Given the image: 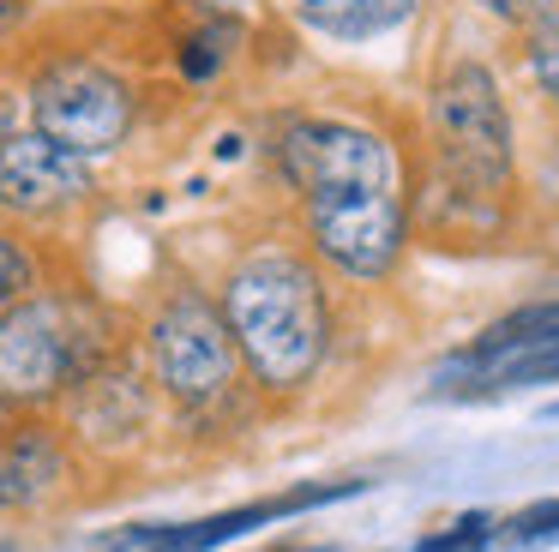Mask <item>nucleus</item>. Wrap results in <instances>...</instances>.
Here are the masks:
<instances>
[{"label":"nucleus","instance_id":"4be33fe9","mask_svg":"<svg viewBox=\"0 0 559 552\" xmlns=\"http://www.w3.org/2000/svg\"><path fill=\"white\" fill-rule=\"evenodd\" d=\"M25 19V0H0V24H19Z\"/></svg>","mask_w":559,"mask_h":552},{"label":"nucleus","instance_id":"1a4fd4ad","mask_svg":"<svg viewBox=\"0 0 559 552\" xmlns=\"http://www.w3.org/2000/svg\"><path fill=\"white\" fill-rule=\"evenodd\" d=\"M367 480H331V487H295L283 499H259V504H235V511H217V516H199V523H145V528H127V535L103 540V552H211L223 540H241L247 528H265V523H283V516H301L313 504H331V499H349L361 492Z\"/></svg>","mask_w":559,"mask_h":552},{"label":"nucleus","instance_id":"7ed1b4c3","mask_svg":"<svg viewBox=\"0 0 559 552\" xmlns=\"http://www.w3.org/2000/svg\"><path fill=\"white\" fill-rule=\"evenodd\" d=\"M109 324L79 295H31L0 319V396L37 403L55 391H79L91 372H103Z\"/></svg>","mask_w":559,"mask_h":552},{"label":"nucleus","instance_id":"0eeeda50","mask_svg":"<svg viewBox=\"0 0 559 552\" xmlns=\"http://www.w3.org/2000/svg\"><path fill=\"white\" fill-rule=\"evenodd\" d=\"M145 355L163 396H175L181 408L223 403L235 391V372H241V348L229 336V319L199 288H181L157 307V319L145 331Z\"/></svg>","mask_w":559,"mask_h":552},{"label":"nucleus","instance_id":"f03ea898","mask_svg":"<svg viewBox=\"0 0 559 552\" xmlns=\"http://www.w3.org/2000/svg\"><path fill=\"white\" fill-rule=\"evenodd\" d=\"M427 139H433V180L427 187L506 199L518 180V127L493 67L457 55L427 84Z\"/></svg>","mask_w":559,"mask_h":552},{"label":"nucleus","instance_id":"f257e3e1","mask_svg":"<svg viewBox=\"0 0 559 552\" xmlns=\"http://www.w3.org/2000/svg\"><path fill=\"white\" fill-rule=\"evenodd\" d=\"M223 319L241 348V367L253 372L259 391H301L331 355V300L319 283V264L295 247L241 252L223 276Z\"/></svg>","mask_w":559,"mask_h":552},{"label":"nucleus","instance_id":"2eb2a0df","mask_svg":"<svg viewBox=\"0 0 559 552\" xmlns=\"http://www.w3.org/2000/svg\"><path fill=\"white\" fill-rule=\"evenodd\" d=\"M31 295H43L37 252H31L13 228H0V319H7L13 307H25Z\"/></svg>","mask_w":559,"mask_h":552},{"label":"nucleus","instance_id":"412c9836","mask_svg":"<svg viewBox=\"0 0 559 552\" xmlns=\"http://www.w3.org/2000/svg\"><path fill=\"white\" fill-rule=\"evenodd\" d=\"M535 187H542L547 199L559 204V139H554V144H547V151H542V168H535Z\"/></svg>","mask_w":559,"mask_h":552},{"label":"nucleus","instance_id":"5701e85b","mask_svg":"<svg viewBox=\"0 0 559 552\" xmlns=\"http://www.w3.org/2000/svg\"><path fill=\"white\" fill-rule=\"evenodd\" d=\"M271 552H319V547H271Z\"/></svg>","mask_w":559,"mask_h":552},{"label":"nucleus","instance_id":"39448f33","mask_svg":"<svg viewBox=\"0 0 559 552\" xmlns=\"http://www.w3.org/2000/svg\"><path fill=\"white\" fill-rule=\"evenodd\" d=\"M301 235L319 264L373 288L403 264L409 247V199L403 187H355V192H313L301 199Z\"/></svg>","mask_w":559,"mask_h":552},{"label":"nucleus","instance_id":"9b49d317","mask_svg":"<svg viewBox=\"0 0 559 552\" xmlns=\"http://www.w3.org/2000/svg\"><path fill=\"white\" fill-rule=\"evenodd\" d=\"M427 0H295V19L325 43H385L421 19Z\"/></svg>","mask_w":559,"mask_h":552},{"label":"nucleus","instance_id":"20e7f679","mask_svg":"<svg viewBox=\"0 0 559 552\" xmlns=\"http://www.w3.org/2000/svg\"><path fill=\"white\" fill-rule=\"evenodd\" d=\"M31 108V127L61 139L67 151L79 156H115L127 139H133V120H139V91L121 79L115 67L85 55H61L31 79L25 91Z\"/></svg>","mask_w":559,"mask_h":552},{"label":"nucleus","instance_id":"4468645a","mask_svg":"<svg viewBox=\"0 0 559 552\" xmlns=\"http://www.w3.org/2000/svg\"><path fill=\"white\" fill-rule=\"evenodd\" d=\"M73 415L91 439H127L133 427H145V391L127 372H91L73 396Z\"/></svg>","mask_w":559,"mask_h":552},{"label":"nucleus","instance_id":"f8f14e48","mask_svg":"<svg viewBox=\"0 0 559 552\" xmlns=\"http://www.w3.org/2000/svg\"><path fill=\"white\" fill-rule=\"evenodd\" d=\"M445 379H469V384H481V391H506V384H559V336L506 343V348H469Z\"/></svg>","mask_w":559,"mask_h":552},{"label":"nucleus","instance_id":"aec40b11","mask_svg":"<svg viewBox=\"0 0 559 552\" xmlns=\"http://www.w3.org/2000/svg\"><path fill=\"white\" fill-rule=\"evenodd\" d=\"M481 19H493V24H506V31H542L547 19L559 12V0H469Z\"/></svg>","mask_w":559,"mask_h":552},{"label":"nucleus","instance_id":"dca6fc26","mask_svg":"<svg viewBox=\"0 0 559 552\" xmlns=\"http://www.w3.org/2000/svg\"><path fill=\"white\" fill-rule=\"evenodd\" d=\"M535 336H559V300H535V307H518L506 319H493L475 348H506V343H535Z\"/></svg>","mask_w":559,"mask_h":552},{"label":"nucleus","instance_id":"6ab92c4d","mask_svg":"<svg viewBox=\"0 0 559 552\" xmlns=\"http://www.w3.org/2000/svg\"><path fill=\"white\" fill-rule=\"evenodd\" d=\"M493 535H499V523H493V516L469 511V516H457V523H451L445 535H427V540H415V552H481Z\"/></svg>","mask_w":559,"mask_h":552},{"label":"nucleus","instance_id":"a211bd4d","mask_svg":"<svg viewBox=\"0 0 559 552\" xmlns=\"http://www.w3.org/2000/svg\"><path fill=\"white\" fill-rule=\"evenodd\" d=\"M499 535L511 547H542V540H559V499H542V504H523L518 516L499 523Z\"/></svg>","mask_w":559,"mask_h":552},{"label":"nucleus","instance_id":"f3484780","mask_svg":"<svg viewBox=\"0 0 559 552\" xmlns=\"http://www.w3.org/2000/svg\"><path fill=\"white\" fill-rule=\"evenodd\" d=\"M523 79L535 84L547 108H559V12L542 24V31L523 36Z\"/></svg>","mask_w":559,"mask_h":552},{"label":"nucleus","instance_id":"6e6552de","mask_svg":"<svg viewBox=\"0 0 559 552\" xmlns=\"http://www.w3.org/2000/svg\"><path fill=\"white\" fill-rule=\"evenodd\" d=\"M97 192L91 156L67 151L61 139L37 127L0 132V216L13 223H43V216L79 211Z\"/></svg>","mask_w":559,"mask_h":552},{"label":"nucleus","instance_id":"9d476101","mask_svg":"<svg viewBox=\"0 0 559 552\" xmlns=\"http://www.w3.org/2000/svg\"><path fill=\"white\" fill-rule=\"evenodd\" d=\"M67 480V451L49 427L0 432V511H31Z\"/></svg>","mask_w":559,"mask_h":552},{"label":"nucleus","instance_id":"423d86ee","mask_svg":"<svg viewBox=\"0 0 559 552\" xmlns=\"http://www.w3.org/2000/svg\"><path fill=\"white\" fill-rule=\"evenodd\" d=\"M277 175L295 199L313 192H355V187H403L397 144L379 127L349 115H289L277 120Z\"/></svg>","mask_w":559,"mask_h":552},{"label":"nucleus","instance_id":"b1692460","mask_svg":"<svg viewBox=\"0 0 559 552\" xmlns=\"http://www.w3.org/2000/svg\"><path fill=\"white\" fill-rule=\"evenodd\" d=\"M0 552H13V547H7V540H0Z\"/></svg>","mask_w":559,"mask_h":552},{"label":"nucleus","instance_id":"ddd939ff","mask_svg":"<svg viewBox=\"0 0 559 552\" xmlns=\"http://www.w3.org/2000/svg\"><path fill=\"white\" fill-rule=\"evenodd\" d=\"M241 48H247V24L235 19V12H205V19L175 43V72H181V84L205 91V84H217L223 72L235 67Z\"/></svg>","mask_w":559,"mask_h":552}]
</instances>
